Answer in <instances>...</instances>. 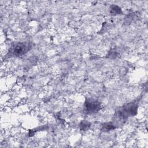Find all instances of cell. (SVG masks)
Masks as SVG:
<instances>
[{"mask_svg":"<svg viewBox=\"0 0 148 148\" xmlns=\"http://www.w3.org/2000/svg\"><path fill=\"white\" fill-rule=\"evenodd\" d=\"M90 123L86 120H82L79 124V127L81 131H87L90 127Z\"/></svg>","mask_w":148,"mask_h":148,"instance_id":"obj_6","label":"cell"},{"mask_svg":"<svg viewBox=\"0 0 148 148\" xmlns=\"http://www.w3.org/2000/svg\"><path fill=\"white\" fill-rule=\"evenodd\" d=\"M116 128V126L113 124V122L105 123L102 124L101 131L103 132H108L112 130H114Z\"/></svg>","mask_w":148,"mask_h":148,"instance_id":"obj_4","label":"cell"},{"mask_svg":"<svg viewBox=\"0 0 148 148\" xmlns=\"http://www.w3.org/2000/svg\"><path fill=\"white\" fill-rule=\"evenodd\" d=\"M138 109L137 102H131L120 107L115 112L113 124L116 125L124 123L129 117L134 116L137 114Z\"/></svg>","mask_w":148,"mask_h":148,"instance_id":"obj_1","label":"cell"},{"mask_svg":"<svg viewBox=\"0 0 148 148\" xmlns=\"http://www.w3.org/2000/svg\"><path fill=\"white\" fill-rule=\"evenodd\" d=\"M109 11H110V13L112 15H114V16L121 14L123 13L121 9L116 5H111L109 8Z\"/></svg>","mask_w":148,"mask_h":148,"instance_id":"obj_5","label":"cell"},{"mask_svg":"<svg viewBox=\"0 0 148 148\" xmlns=\"http://www.w3.org/2000/svg\"><path fill=\"white\" fill-rule=\"evenodd\" d=\"M102 108L101 103L97 99H87L84 104V112L88 114L97 113Z\"/></svg>","mask_w":148,"mask_h":148,"instance_id":"obj_3","label":"cell"},{"mask_svg":"<svg viewBox=\"0 0 148 148\" xmlns=\"http://www.w3.org/2000/svg\"><path fill=\"white\" fill-rule=\"evenodd\" d=\"M31 47V45L28 42H18L11 46L9 52L14 56L20 57L27 53Z\"/></svg>","mask_w":148,"mask_h":148,"instance_id":"obj_2","label":"cell"}]
</instances>
